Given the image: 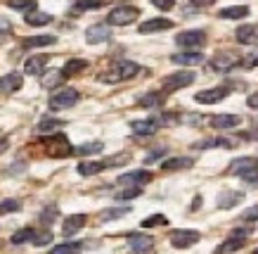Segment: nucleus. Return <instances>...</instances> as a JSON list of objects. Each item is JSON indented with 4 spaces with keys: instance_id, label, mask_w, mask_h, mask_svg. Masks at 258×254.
I'll use <instances>...</instances> for the list:
<instances>
[{
    "instance_id": "nucleus-39",
    "label": "nucleus",
    "mask_w": 258,
    "mask_h": 254,
    "mask_svg": "<svg viewBox=\"0 0 258 254\" xmlns=\"http://www.w3.org/2000/svg\"><path fill=\"white\" fill-rule=\"evenodd\" d=\"M36 247H45L52 242V233L50 230H40V233H33V240H31Z\"/></svg>"
},
{
    "instance_id": "nucleus-4",
    "label": "nucleus",
    "mask_w": 258,
    "mask_h": 254,
    "mask_svg": "<svg viewBox=\"0 0 258 254\" xmlns=\"http://www.w3.org/2000/svg\"><path fill=\"white\" fill-rule=\"evenodd\" d=\"M43 145H45V150L50 157H69V155H74V147L69 145V140H67L64 133L47 135V138H43Z\"/></svg>"
},
{
    "instance_id": "nucleus-48",
    "label": "nucleus",
    "mask_w": 258,
    "mask_h": 254,
    "mask_svg": "<svg viewBox=\"0 0 258 254\" xmlns=\"http://www.w3.org/2000/svg\"><path fill=\"white\" fill-rule=\"evenodd\" d=\"M5 33H12V24L8 19H0V36H5Z\"/></svg>"
},
{
    "instance_id": "nucleus-42",
    "label": "nucleus",
    "mask_w": 258,
    "mask_h": 254,
    "mask_svg": "<svg viewBox=\"0 0 258 254\" xmlns=\"http://www.w3.org/2000/svg\"><path fill=\"white\" fill-rule=\"evenodd\" d=\"M128 162H131V155H116V157L104 159L102 164H104V169H109V167H123V164H128Z\"/></svg>"
},
{
    "instance_id": "nucleus-40",
    "label": "nucleus",
    "mask_w": 258,
    "mask_h": 254,
    "mask_svg": "<svg viewBox=\"0 0 258 254\" xmlns=\"http://www.w3.org/2000/svg\"><path fill=\"white\" fill-rule=\"evenodd\" d=\"M81 242H64V245H59V247H55L50 254H74V252H81Z\"/></svg>"
},
{
    "instance_id": "nucleus-27",
    "label": "nucleus",
    "mask_w": 258,
    "mask_h": 254,
    "mask_svg": "<svg viewBox=\"0 0 258 254\" xmlns=\"http://www.w3.org/2000/svg\"><path fill=\"white\" fill-rule=\"evenodd\" d=\"M40 76H43V79H40V83H43V88H47V90L62 86V81H64L62 69H50L47 74H40Z\"/></svg>"
},
{
    "instance_id": "nucleus-31",
    "label": "nucleus",
    "mask_w": 258,
    "mask_h": 254,
    "mask_svg": "<svg viewBox=\"0 0 258 254\" xmlns=\"http://www.w3.org/2000/svg\"><path fill=\"white\" fill-rule=\"evenodd\" d=\"M164 100H166V95L159 90V93H147V95L138 97V105L140 107H159V105H164Z\"/></svg>"
},
{
    "instance_id": "nucleus-46",
    "label": "nucleus",
    "mask_w": 258,
    "mask_h": 254,
    "mask_svg": "<svg viewBox=\"0 0 258 254\" xmlns=\"http://www.w3.org/2000/svg\"><path fill=\"white\" fill-rule=\"evenodd\" d=\"M152 5L159 10H164V12H168V10L175 8V0H152Z\"/></svg>"
},
{
    "instance_id": "nucleus-55",
    "label": "nucleus",
    "mask_w": 258,
    "mask_h": 254,
    "mask_svg": "<svg viewBox=\"0 0 258 254\" xmlns=\"http://www.w3.org/2000/svg\"><path fill=\"white\" fill-rule=\"evenodd\" d=\"M256 254H258V249H256Z\"/></svg>"
},
{
    "instance_id": "nucleus-38",
    "label": "nucleus",
    "mask_w": 258,
    "mask_h": 254,
    "mask_svg": "<svg viewBox=\"0 0 258 254\" xmlns=\"http://www.w3.org/2000/svg\"><path fill=\"white\" fill-rule=\"evenodd\" d=\"M19 209H22V202H19V199H3V202H0V216L19 212Z\"/></svg>"
},
{
    "instance_id": "nucleus-54",
    "label": "nucleus",
    "mask_w": 258,
    "mask_h": 254,
    "mask_svg": "<svg viewBox=\"0 0 258 254\" xmlns=\"http://www.w3.org/2000/svg\"><path fill=\"white\" fill-rule=\"evenodd\" d=\"M74 254H79V252H74Z\"/></svg>"
},
{
    "instance_id": "nucleus-50",
    "label": "nucleus",
    "mask_w": 258,
    "mask_h": 254,
    "mask_svg": "<svg viewBox=\"0 0 258 254\" xmlns=\"http://www.w3.org/2000/svg\"><path fill=\"white\" fill-rule=\"evenodd\" d=\"M246 103H249V107H253V110H258V90H256V93H253V95H249V100H246Z\"/></svg>"
},
{
    "instance_id": "nucleus-16",
    "label": "nucleus",
    "mask_w": 258,
    "mask_h": 254,
    "mask_svg": "<svg viewBox=\"0 0 258 254\" xmlns=\"http://www.w3.org/2000/svg\"><path fill=\"white\" fill-rule=\"evenodd\" d=\"M22 83H24L22 74H17V72H10V74H5V76H0V95L17 93V90L22 88Z\"/></svg>"
},
{
    "instance_id": "nucleus-13",
    "label": "nucleus",
    "mask_w": 258,
    "mask_h": 254,
    "mask_svg": "<svg viewBox=\"0 0 258 254\" xmlns=\"http://www.w3.org/2000/svg\"><path fill=\"white\" fill-rule=\"evenodd\" d=\"M173 29V19H166V17H154V19H145L138 31L140 33H154V31H168Z\"/></svg>"
},
{
    "instance_id": "nucleus-14",
    "label": "nucleus",
    "mask_w": 258,
    "mask_h": 254,
    "mask_svg": "<svg viewBox=\"0 0 258 254\" xmlns=\"http://www.w3.org/2000/svg\"><path fill=\"white\" fill-rule=\"evenodd\" d=\"M86 221H88L86 214H69L67 219H64V223H62L64 238H74V235H76V233L86 226Z\"/></svg>"
},
{
    "instance_id": "nucleus-21",
    "label": "nucleus",
    "mask_w": 258,
    "mask_h": 254,
    "mask_svg": "<svg viewBox=\"0 0 258 254\" xmlns=\"http://www.w3.org/2000/svg\"><path fill=\"white\" fill-rule=\"evenodd\" d=\"M244 245H246V238H237V235H230V238H227L223 245L216 247V252H213V254H235V252H239Z\"/></svg>"
},
{
    "instance_id": "nucleus-44",
    "label": "nucleus",
    "mask_w": 258,
    "mask_h": 254,
    "mask_svg": "<svg viewBox=\"0 0 258 254\" xmlns=\"http://www.w3.org/2000/svg\"><path fill=\"white\" fill-rule=\"evenodd\" d=\"M239 62H242V67H246V69H253V67H258V50H256V53H249V55H244Z\"/></svg>"
},
{
    "instance_id": "nucleus-51",
    "label": "nucleus",
    "mask_w": 258,
    "mask_h": 254,
    "mask_svg": "<svg viewBox=\"0 0 258 254\" xmlns=\"http://www.w3.org/2000/svg\"><path fill=\"white\" fill-rule=\"evenodd\" d=\"M216 0H192V5H197V8H206V5H213Z\"/></svg>"
},
{
    "instance_id": "nucleus-30",
    "label": "nucleus",
    "mask_w": 258,
    "mask_h": 254,
    "mask_svg": "<svg viewBox=\"0 0 258 254\" xmlns=\"http://www.w3.org/2000/svg\"><path fill=\"white\" fill-rule=\"evenodd\" d=\"M104 5V0H76L74 8H71V15H79V12H88V10H100Z\"/></svg>"
},
{
    "instance_id": "nucleus-35",
    "label": "nucleus",
    "mask_w": 258,
    "mask_h": 254,
    "mask_svg": "<svg viewBox=\"0 0 258 254\" xmlns=\"http://www.w3.org/2000/svg\"><path fill=\"white\" fill-rule=\"evenodd\" d=\"M102 150H104V145L97 140V143H86V145H79V147H74V155L88 157V155H95V152H102Z\"/></svg>"
},
{
    "instance_id": "nucleus-19",
    "label": "nucleus",
    "mask_w": 258,
    "mask_h": 254,
    "mask_svg": "<svg viewBox=\"0 0 258 254\" xmlns=\"http://www.w3.org/2000/svg\"><path fill=\"white\" fill-rule=\"evenodd\" d=\"M47 62H50V55H31L24 62V72L29 76H40L43 69L47 67Z\"/></svg>"
},
{
    "instance_id": "nucleus-15",
    "label": "nucleus",
    "mask_w": 258,
    "mask_h": 254,
    "mask_svg": "<svg viewBox=\"0 0 258 254\" xmlns=\"http://www.w3.org/2000/svg\"><path fill=\"white\" fill-rule=\"evenodd\" d=\"M128 245L133 249L135 254H142V252H149L154 247V238L152 235H145V233H131L128 235Z\"/></svg>"
},
{
    "instance_id": "nucleus-36",
    "label": "nucleus",
    "mask_w": 258,
    "mask_h": 254,
    "mask_svg": "<svg viewBox=\"0 0 258 254\" xmlns=\"http://www.w3.org/2000/svg\"><path fill=\"white\" fill-rule=\"evenodd\" d=\"M33 233H36L33 228H22V230H17L15 235L10 238V242H12V245H24V242H31V240H33Z\"/></svg>"
},
{
    "instance_id": "nucleus-3",
    "label": "nucleus",
    "mask_w": 258,
    "mask_h": 254,
    "mask_svg": "<svg viewBox=\"0 0 258 254\" xmlns=\"http://www.w3.org/2000/svg\"><path fill=\"white\" fill-rule=\"evenodd\" d=\"M227 171L235 176H244L246 181L253 183V181H258V159L256 157H239L227 167Z\"/></svg>"
},
{
    "instance_id": "nucleus-7",
    "label": "nucleus",
    "mask_w": 258,
    "mask_h": 254,
    "mask_svg": "<svg viewBox=\"0 0 258 254\" xmlns=\"http://www.w3.org/2000/svg\"><path fill=\"white\" fill-rule=\"evenodd\" d=\"M195 83V74L192 72H175L171 76H166L161 88H164V93H173V90H180V88H187Z\"/></svg>"
},
{
    "instance_id": "nucleus-24",
    "label": "nucleus",
    "mask_w": 258,
    "mask_h": 254,
    "mask_svg": "<svg viewBox=\"0 0 258 254\" xmlns=\"http://www.w3.org/2000/svg\"><path fill=\"white\" fill-rule=\"evenodd\" d=\"M24 19H26L29 26H47L52 22V15L50 12H40V10H29Z\"/></svg>"
},
{
    "instance_id": "nucleus-2",
    "label": "nucleus",
    "mask_w": 258,
    "mask_h": 254,
    "mask_svg": "<svg viewBox=\"0 0 258 254\" xmlns=\"http://www.w3.org/2000/svg\"><path fill=\"white\" fill-rule=\"evenodd\" d=\"M140 17V10L135 5H118L107 15V24L109 26H128L133 24L135 19Z\"/></svg>"
},
{
    "instance_id": "nucleus-34",
    "label": "nucleus",
    "mask_w": 258,
    "mask_h": 254,
    "mask_svg": "<svg viewBox=\"0 0 258 254\" xmlns=\"http://www.w3.org/2000/svg\"><path fill=\"white\" fill-rule=\"evenodd\" d=\"M131 212V207H111V209H104L100 214L102 221H114V219H121V216H125Z\"/></svg>"
},
{
    "instance_id": "nucleus-49",
    "label": "nucleus",
    "mask_w": 258,
    "mask_h": 254,
    "mask_svg": "<svg viewBox=\"0 0 258 254\" xmlns=\"http://www.w3.org/2000/svg\"><path fill=\"white\" fill-rule=\"evenodd\" d=\"M161 155H164V150H154L152 155H147V159H145V162H147V164H152V162H157Z\"/></svg>"
},
{
    "instance_id": "nucleus-53",
    "label": "nucleus",
    "mask_w": 258,
    "mask_h": 254,
    "mask_svg": "<svg viewBox=\"0 0 258 254\" xmlns=\"http://www.w3.org/2000/svg\"><path fill=\"white\" fill-rule=\"evenodd\" d=\"M249 140H258V131H251V135H246Z\"/></svg>"
},
{
    "instance_id": "nucleus-22",
    "label": "nucleus",
    "mask_w": 258,
    "mask_h": 254,
    "mask_svg": "<svg viewBox=\"0 0 258 254\" xmlns=\"http://www.w3.org/2000/svg\"><path fill=\"white\" fill-rule=\"evenodd\" d=\"M131 128H133V133L138 135H154L159 131V124L152 119H142V121H131Z\"/></svg>"
},
{
    "instance_id": "nucleus-8",
    "label": "nucleus",
    "mask_w": 258,
    "mask_h": 254,
    "mask_svg": "<svg viewBox=\"0 0 258 254\" xmlns=\"http://www.w3.org/2000/svg\"><path fill=\"white\" fill-rule=\"evenodd\" d=\"M199 233L197 230H187V228H180V230H173L171 233V245L175 249H187V247L197 245L199 242Z\"/></svg>"
},
{
    "instance_id": "nucleus-5",
    "label": "nucleus",
    "mask_w": 258,
    "mask_h": 254,
    "mask_svg": "<svg viewBox=\"0 0 258 254\" xmlns=\"http://www.w3.org/2000/svg\"><path fill=\"white\" fill-rule=\"evenodd\" d=\"M182 50H202L206 45V33L199 31V29H189V31H182L178 33V38H175Z\"/></svg>"
},
{
    "instance_id": "nucleus-10",
    "label": "nucleus",
    "mask_w": 258,
    "mask_h": 254,
    "mask_svg": "<svg viewBox=\"0 0 258 254\" xmlns=\"http://www.w3.org/2000/svg\"><path fill=\"white\" fill-rule=\"evenodd\" d=\"M111 38V26L109 24H93L86 29V43L97 45V43H107Z\"/></svg>"
},
{
    "instance_id": "nucleus-32",
    "label": "nucleus",
    "mask_w": 258,
    "mask_h": 254,
    "mask_svg": "<svg viewBox=\"0 0 258 254\" xmlns=\"http://www.w3.org/2000/svg\"><path fill=\"white\" fill-rule=\"evenodd\" d=\"M76 171L81 176H95V174H100V171H104V164L102 162H81L79 167H76Z\"/></svg>"
},
{
    "instance_id": "nucleus-18",
    "label": "nucleus",
    "mask_w": 258,
    "mask_h": 254,
    "mask_svg": "<svg viewBox=\"0 0 258 254\" xmlns=\"http://www.w3.org/2000/svg\"><path fill=\"white\" fill-rule=\"evenodd\" d=\"M235 40L239 45H256L258 43V26L253 24H244L235 31Z\"/></svg>"
},
{
    "instance_id": "nucleus-52",
    "label": "nucleus",
    "mask_w": 258,
    "mask_h": 254,
    "mask_svg": "<svg viewBox=\"0 0 258 254\" xmlns=\"http://www.w3.org/2000/svg\"><path fill=\"white\" fill-rule=\"evenodd\" d=\"M8 147H10V140L5 138V135H0V155H3V152L8 150Z\"/></svg>"
},
{
    "instance_id": "nucleus-37",
    "label": "nucleus",
    "mask_w": 258,
    "mask_h": 254,
    "mask_svg": "<svg viewBox=\"0 0 258 254\" xmlns=\"http://www.w3.org/2000/svg\"><path fill=\"white\" fill-rule=\"evenodd\" d=\"M142 228H154V226H168V219H166L164 214H152V216H147L145 221L140 223Z\"/></svg>"
},
{
    "instance_id": "nucleus-6",
    "label": "nucleus",
    "mask_w": 258,
    "mask_h": 254,
    "mask_svg": "<svg viewBox=\"0 0 258 254\" xmlns=\"http://www.w3.org/2000/svg\"><path fill=\"white\" fill-rule=\"evenodd\" d=\"M76 103H79V90L76 88H62V90H57L55 95L50 97V110L59 112L67 110V107H74Z\"/></svg>"
},
{
    "instance_id": "nucleus-25",
    "label": "nucleus",
    "mask_w": 258,
    "mask_h": 254,
    "mask_svg": "<svg viewBox=\"0 0 258 254\" xmlns=\"http://www.w3.org/2000/svg\"><path fill=\"white\" fill-rule=\"evenodd\" d=\"M244 199V192H237V190H223V195L218 197V209H230V207H235L237 202H242Z\"/></svg>"
},
{
    "instance_id": "nucleus-43",
    "label": "nucleus",
    "mask_w": 258,
    "mask_h": 254,
    "mask_svg": "<svg viewBox=\"0 0 258 254\" xmlns=\"http://www.w3.org/2000/svg\"><path fill=\"white\" fill-rule=\"evenodd\" d=\"M8 5L12 10H24V12H29V10H36V0H8Z\"/></svg>"
},
{
    "instance_id": "nucleus-20",
    "label": "nucleus",
    "mask_w": 258,
    "mask_h": 254,
    "mask_svg": "<svg viewBox=\"0 0 258 254\" xmlns=\"http://www.w3.org/2000/svg\"><path fill=\"white\" fill-rule=\"evenodd\" d=\"M152 181V174L149 171H128V174H121L118 176V183L121 185H145V183Z\"/></svg>"
},
{
    "instance_id": "nucleus-11",
    "label": "nucleus",
    "mask_w": 258,
    "mask_h": 254,
    "mask_svg": "<svg viewBox=\"0 0 258 254\" xmlns=\"http://www.w3.org/2000/svg\"><path fill=\"white\" fill-rule=\"evenodd\" d=\"M239 57L237 53H230V50H223V53H216V57L211 60V67L216 72H230L237 62H239Z\"/></svg>"
},
{
    "instance_id": "nucleus-12",
    "label": "nucleus",
    "mask_w": 258,
    "mask_h": 254,
    "mask_svg": "<svg viewBox=\"0 0 258 254\" xmlns=\"http://www.w3.org/2000/svg\"><path fill=\"white\" fill-rule=\"evenodd\" d=\"M173 64H180V67H197V64L204 62V55L199 50H182V53H175L171 55Z\"/></svg>"
},
{
    "instance_id": "nucleus-23",
    "label": "nucleus",
    "mask_w": 258,
    "mask_h": 254,
    "mask_svg": "<svg viewBox=\"0 0 258 254\" xmlns=\"http://www.w3.org/2000/svg\"><path fill=\"white\" fill-rule=\"evenodd\" d=\"M195 164L192 157H171L161 162V171H180V169H189Z\"/></svg>"
},
{
    "instance_id": "nucleus-33",
    "label": "nucleus",
    "mask_w": 258,
    "mask_h": 254,
    "mask_svg": "<svg viewBox=\"0 0 258 254\" xmlns=\"http://www.w3.org/2000/svg\"><path fill=\"white\" fill-rule=\"evenodd\" d=\"M64 126L62 119H52V117H45V119L38 121V133H52V131H59Z\"/></svg>"
},
{
    "instance_id": "nucleus-9",
    "label": "nucleus",
    "mask_w": 258,
    "mask_h": 254,
    "mask_svg": "<svg viewBox=\"0 0 258 254\" xmlns=\"http://www.w3.org/2000/svg\"><path fill=\"white\" fill-rule=\"evenodd\" d=\"M230 95V88L225 86H216V88H209V90H199L195 95V100L199 105H213V103H220Z\"/></svg>"
},
{
    "instance_id": "nucleus-45",
    "label": "nucleus",
    "mask_w": 258,
    "mask_h": 254,
    "mask_svg": "<svg viewBox=\"0 0 258 254\" xmlns=\"http://www.w3.org/2000/svg\"><path fill=\"white\" fill-rule=\"evenodd\" d=\"M57 219V207H47L45 212L40 214V221L43 223H52Z\"/></svg>"
},
{
    "instance_id": "nucleus-47",
    "label": "nucleus",
    "mask_w": 258,
    "mask_h": 254,
    "mask_svg": "<svg viewBox=\"0 0 258 254\" xmlns=\"http://www.w3.org/2000/svg\"><path fill=\"white\" fill-rule=\"evenodd\" d=\"M242 219L244 221H258V205H253L251 209H246L242 214Z\"/></svg>"
},
{
    "instance_id": "nucleus-17",
    "label": "nucleus",
    "mask_w": 258,
    "mask_h": 254,
    "mask_svg": "<svg viewBox=\"0 0 258 254\" xmlns=\"http://www.w3.org/2000/svg\"><path fill=\"white\" fill-rule=\"evenodd\" d=\"M242 124V117L239 114H232V112H223V114H216L211 117V126L223 131V128H235Z\"/></svg>"
},
{
    "instance_id": "nucleus-29",
    "label": "nucleus",
    "mask_w": 258,
    "mask_h": 254,
    "mask_svg": "<svg viewBox=\"0 0 258 254\" xmlns=\"http://www.w3.org/2000/svg\"><path fill=\"white\" fill-rule=\"evenodd\" d=\"M88 67L86 60H79V57H74V60H67V64L62 67V74H64V79H69V76H76L79 72H83Z\"/></svg>"
},
{
    "instance_id": "nucleus-41",
    "label": "nucleus",
    "mask_w": 258,
    "mask_h": 254,
    "mask_svg": "<svg viewBox=\"0 0 258 254\" xmlns=\"http://www.w3.org/2000/svg\"><path fill=\"white\" fill-rule=\"evenodd\" d=\"M142 195V188L140 185H131V188H125V190L116 192V199H135Z\"/></svg>"
},
{
    "instance_id": "nucleus-1",
    "label": "nucleus",
    "mask_w": 258,
    "mask_h": 254,
    "mask_svg": "<svg viewBox=\"0 0 258 254\" xmlns=\"http://www.w3.org/2000/svg\"><path fill=\"white\" fill-rule=\"evenodd\" d=\"M138 74H140V67L135 62H131V60H116V62L111 64L109 72L100 74V81H104V83H121V81L135 79Z\"/></svg>"
},
{
    "instance_id": "nucleus-26",
    "label": "nucleus",
    "mask_w": 258,
    "mask_h": 254,
    "mask_svg": "<svg viewBox=\"0 0 258 254\" xmlns=\"http://www.w3.org/2000/svg\"><path fill=\"white\" fill-rule=\"evenodd\" d=\"M55 43H57L55 36H31V38H24L22 40V45H24V48H29V50H33V48H47V45H55Z\"/></svg>"
},
{
    "instance_id": "nucleus-28",
    "label": "nucleus",
    "mask_w": 258,
    "mask_h": 254,
    "mask_svg": "<svg viewBox=\"0 0 258 254\" xmlns=\"http://www.w3.org/2000/svg\"><path fill=\"white\" fill-rule=\"evenodd\" d=\"M220 19H244L249 17V8L246 5H232V8H225L218 12Z\"/></svg>"
}]
</instances>
